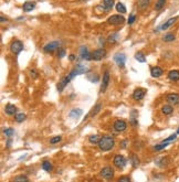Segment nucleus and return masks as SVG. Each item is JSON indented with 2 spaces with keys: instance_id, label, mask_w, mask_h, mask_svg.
<instances>
[{
  "instance_id": "32",
  "label": "nucleus",
  "mask_w": 179,
  "mask_h": 182,
  "mask_svg": "<svg viewBox=\"0 0 179 182\" xmlns=\"http://www.w3.org/2000/svg\"><path fill=\"white\" fill-rule=\"evenodd\" d=\"M131 162H132V164H133L134 168H136V167H138V166H139V159H138V157H137L135 153H132Z\"/></svg>"
},
{
  "instance_id": "33",
  "label": "nucleus",
  "mask_w": 179,
  "mask_h": 182,
  "mask_svg": "<svg viewBox=\"0 0 179 182\" xmlns=\"http://www.w3.org/2000/svg\"><path fill=\"white\" fill-rule=\"evenodd\" d=\"M42 169L44 170V171H46V172H50V171L52 170V163L50 162V161L44 160L42 162Z\"/></svg>"
},
{
  "instance_id": "50",
  "label": "nucleus",
  "mask_w": 179,
  "mask_h": 182,
  "mask_svg": "<svg viewBox=\"0 0 179 182\" xmlns=\"http://www.w3.org/2000/svg\"><path fill=\"white\" fill-rule=\"evenodd\" d=\"M176 133H177V135H179V128H178V129H177V131H176Z\"/></svg>"
},
{
  "instance_id": "23",
  "label": "nucleus",
  "mask_w": 179,
  "mask_h": 182,
  "mask_svg": "<svg viewBox=\"0 0 179 182\" xmlns=\"http://www.w3.org/2000/svg\"><path fill=\"white\" fill-rule=\"evenodd\" d=\"M102 6L105 10H111L114 6V0H103V2H102Z\"/></svg>"
},
{
  "instance_id": "29",
  "label": "nucleus",
  "mask_w": 179,
  "mask_h": 182,
  "mask_svg": "<svg viewBox=\"0 0 179 182\" xmlns=\"http://www.w3.org/2000/svg\"><path fill=\"white\" fill-rule=\"evenodd\" d=\"M135 59H136L138 62H140V63H145L146 62L145 54H144L143 52H136V53H135Z\"/></svg>"
},
{
  "instance_id": "11",
  "label": "nucleus",
  "mask_w": 179,
  "mask_h": 182,
  "mask_svg": "<svg viewBox=\"0 0 179 182\" xmlns=\"http://www.w3.org/2000/svg\"><path fill=\"white\" fill-rule=\"evenodd\" d=\"M109 72L108 71H105L103 74V79H102V84H101V93H104V92L106 91L107 86H108V83H109Z\"/></svg>"
},
{
  "instance_id": "3",
  "label": "nucleus",
  "mask_w": 179,
  "mask_h": 182,
  "mask_svg": "<svg viewBox=\"0 0 179 182\" xmlns=\"http://www.w3.org/2000/svg\"><path fill=\"white\" fill-rule=\"evenodd\" d=\"M23 50V43L20 41V40H15L12 41L11 44H10V51L13 53V54H19L20 52Z\"/></svg>"
},
{
  "instance_id": "12",
  "label": "nucleus",
  "mask_w": 179,
  "mask_h": 182,
  "mask_svg": "<svg viewBox=\"0 0 179 182\" xmlns=\"http://www.w3.org/2000/svg\"><path fill=\"white\" fill-rule=\"evenodd\" d=\"M145 95H146V89H145V88L138 87V88H136V89L133 92V98L135 100L143 99L144 97H145Z\"/></svg>"
},
{
  "instance_id": "22",
  "label": "nucleus",
  "mask_w": 179,
  "mask_h": 182,
  "mask_svg": "<svg viewBox=\"0 0 179 182\" xmlns=\"http://www.w3.org/2000/svg\"><path fill=\"white\" fill-rule=\"evenodd\" d=\"M150 0H137V8L140 10H145L147 7L149 6Z\"/></svg>"
},
{
  "instance_id": "24",
  "label": "nucleus",
  "mask_w": 179,
  "mask_h": 182,
  "mask_svg": "<svg viewBox=\"0 0 179 182\" xmlns=\"http://www.w3.org/2000/svg\"><path fill=\"white\" fill-rule=\"evenodd\" d=\"M175 40H176V35L174 33H171V32L166 33L164 36H163V41H164V42H173Z\"/></svg>"
},
{
  "instance_id": "4",
  "label": "nucleus",
  "mask_w": 179,
  "mask_h": 182,
  "mask_svg": "<svg viewBox=\"0 0 179 182\" xmlns=\"http://www.w3.org/2000/svg\"><path fill=\"white\" fill-rule=\"evenodd\" d=\"M113 163H114V166H115L117 169L121 170V169H124L126 163H127V161H126L124 156L117 155L114 157V159H113Z\"/></svg>"
},
{
  "instance_id": "37",
  "label": "nucleus",
  "mask_w": 179,
  "mask_h": 182,
  "mask_svg": "<svg viewBox=\"0 0 179 182\" xmlns=\"http://www.w3.org/2000/svg\"><path fill=\"white\" fill-rule=\"evenodd\" d=\"M3 133H5V136L10 138V137L13 136V133H15V130L12 129V128H6L5 130H3Z\"/></svg>"
},
{
  "instance_id": "48",
  "label": "nucleus",
  "mask_w": 179,
  "mask_h": 182,
  "mask_svg": "<svg viewBox=\"0 0 179 182\" xmlns=\"http://www.w3.org/2000/svg\"><path fill=\"white\" fill-rule=\"evenodd\" d=\"M10 143H11V139H9L8 141H7V147H10V146H11Z\"/></svg>"
},
{
  "instance_id": "38",
  "label": "nucleus",
  "mask_w": 179,
  "mask_h": 182,
  "mask_svg": "<svg viewBox=\"0 0 179 182\" xmlns=\"http://www.w3.org/2000/svg\"><path fill=\"white\" fill-rule=\"evenodd\" d=\"M117 39H119V35L117 34H111L108 36V39H107V42L108 43H116L117 42Z\"/></svg>"
},
{
  "instance_id": "20",
  "label": "nucleus",
  "mask_w": 179,
  "mask_h": 182,
  "mask_svg": "<svg viewBox=\"0 0 179 182\" xmlns=\"http://www.w3.org/2000/svg\"><path fill=\"white\" fill-rule=\"evenodd\" d=\"M161 113L164 114V115L168 116V115H171L174 113V107L173 105H170V104H166L164 106L161 107Z\"/></svg>"
},
{
  "instance_id": "45",
  "label": "nucleus",
  "mask_w": 179,
  "mask_h": 182,
  "mask_svg": "<svg viewBox=\"0 0 179 182\" xmlns=\"http://www.w3.org/2000/svg\"><path fill=\"white\" fill-rule=\"evenodd\" d=\"M88 79H90V81H91L92 83L97 82V81H98V75H96V74H95V75L93 76V77H91V76H88Z\"/></svg>"
},
{
  "instance_id": "39",
  "label": "nucleus",
  "mask_w": 179,
  "mask_h": 182,
  "mask_svg": "<svg viewBox=\"0 0 179 182\" xmlns=\"http://www.w3.org/2000/svg\"><path fill=\"white\" fill-rule=\"evenodd\" d=\"M61 139H62V137L61 136H55V137H52L51 139H50V143L51 145H54V143H58L61 141Z\"/></svg>"
},
{
  "instance_id": "19",
  "label": "nucleus",
  "mask_w": 179,
  "mask_h": 182,
  "mask_svg": "<svg viewBox=\"0 0 179 182\" xmlns=\"http://www.w3.org/2000/svg\"><path fill=\"white\" fill-rule=\"evenodd\" d=\"M156 164L160 168H166L169 164V158L168 157H161L156 160Z\"/></svg>"
},
{
  "instance_id": "49",
  "label": "nucleus",
  "mask_w": 179,
  "mask_h": 182,
  "mask_svg": "<svg viewBox=\"0 0 179 182\" xmlns=\"http://www.w3.org/2000/svg\"><path fill=\"white\" fill-rule=\"evenodd\" d=\"M6 21H7V19H5L3 15H1V22H6Z\"/></svg>"
},
{
  "instance_id": "42",
  "label": "nucleus",
  "mask_w": 179,
  "mask_h": 182,
  "mask_svg": "<svg viewBox=\"0 0 179 182\" xmlns=\"http://www.w3.org/2000/svg\"><path fill=\"white\" fill-rule=\"evenodd\" d=\"M135 20H136V15H134V13H132V15H129V17H128L127 23L128 24H133L134 22H135Z\"/></svg>"
},
{
  "instance_id": "25",
  "label": "nucleus",
  "mask_w": 179,
  "mask_h": 182,
  "mask_svg": "<svg viewBox=\"0 0 179 182\" xmlns=\"http://www.w3.org/2000/svg\"><path fill=\"white\" fill-rule=\"evenodd\" d=\"M82 109H72L70 112V114H69V116H70L71 118H79L80 116L82 115Z\"/></svg>"
},
{
  "instance_id": "8",
  "label": "nucleus",
  "mask_w": 179,
  "mask_h": 182,
  "mask_svg": "<svg viewBox=\"0 0 179 182\" xmlns=\"http://www.w3.org/2000/svg\"><path fill=\"white\" fill-rule=\"evenodd\" d=\"M165 99L168 104L173 105V106H176L179 105V94L178 93H169V94L166 95Z\"/></svg>"
},
{
  "instance_id": "35",
  "label": "nucleus",
  "mask_w": 179,
  "mask_h": 182,
  "mask_svg": "<svg viewBox=\"0 0 179 182\" xmlns=\"http://www.w3.org/2000/svg\"><path fill=\"white\" fill-rule=\"evenodd\" d=\"M26 118H27V116H26V114H23V113L17 114V115L15 116V120L17 121V123H22V121L26 120Z\"/></svg>"
},
{
  "instance_id": "36",
  "label": "nucleus",
  "mask_w": 179,
  "mask_h": 182,
  "mask_svg": "<svg viewBox=\"0 0 179 182\" xmlns=\"http://www.w3.org/2000/svg\"><path fill=\"white\" fill-rule=\"evenodd\" d=\"M116 10L119 12H121V13H126V8H125V6L122 2L116 3Z\"/></svg>"
},
{
  "instance_id": "27",
  "label": "nucleus",
  "mask_w": 179,
  "mask_h": 182,
  "mask_svg": "<svg viewBox=\"0 0 179 182\" xmlns=\"http://www.w3.org/2000/svg\"><path fill=\"white\" fill-rule=\"evenodd\" d=\"M13 182H29V178L24 174H19L13 178Z\"/></svg>"
},
{
  "instance_id": "17",
  "label": "nucleus",
  "mask_w": 179,
  "mask_h": 182,
  "mask_svg": "<svg viewBox=\"0 0 179 182\" xmlns=\"http://www.w3.org/2000/svg\"><path fill=\"white\" fill-rule=\"evenodd\" d=\"M168 79L171 82H178L179 81V70H171L167 74Z\"/></svg>"
},
{
  "instance_id": "41",
  "label": "nucleus",
  "mask_w": 179,
  "mask_h": 182,
  "mask_svg": "<svg viewBox=\"0 0 179 182\" xmlns=\"http://www.w3.org/2000/svg\"><path fill=\"white\" fill-rule=\"evenodd\" d=\"M177 138V133H173V135H170L169 137H167L166 139H164L163 141H166V143H171V141H174V140L176 139Z\"/></svg>"
},
{
  "instance_id": "10",
  "label": "nucleus",
  "mask_w": 179,
  "mask_h": 182,
  "mask_svg": "<svg viewBox=\"0 0 179 182\" xmlns=\"http://www.w3.org/2000/svg\"><path fill=\"white\" fill-rule=\"evenodd\" d=\"M177 20H178V17H173V18L168 19V20L165 22V23H163L160 27L156 29L155 32H158V31H160V30H167V29H169L171 25H174V24L176 23Z\"/></svg>"
},
{
  "instance_id": "9",
  "label": "nucleus",
  "mask_w": 179,
  "mask_h": 182,
  "mask_svg": "<svg viewBox=\"0 0 179 182\" xmlns=\"http://www.w3.org/2000/svg\"><path fill=\"white\" fill-rule=\"evenodd\" d=\"M100 173H101V177H103L104 179L111 180V179H113V177H114V169H113L112 167L106 166V167L102 168Z\"/></svg>"
},
{
  "instance_id": "47",
  "label": "nucleus",
  "mask_w": 179,
  "mask_h": 182,
  "mask_svg": "<svg viewBox=\"0 0 179 182\" xmlns=\"http://www.w3.org/2000/svg\"><path fill=\"white\" fill-rule=\"evenodd\" d=\"M69 58H70L71 61H74L76 59V56H75V54H70V56H69Z\"/></svg>"
},
{
  "instance_id": "18",
  "label": "nucleus",
  "mask_w": 179,
  "mask_h": 182,
  "mask_svg": "<svg viewBox=\"0 0 179 182\" xmlns=\"http://www.w3.org/2000/svg\"><path fill=\"white\" fill-rule=\"evenodd\" d=\"M17 110H18L17 107H15V105H12V104H7L6 106H5V113L9 116L15 115V113H17Z\"/></svg>"
},
{
  "instance_id": "26",
  "label": "nucleus",
  "mask_w": 179,
  "mask_h": 182,
  "mask_svg": "<svg viewBox=\"0 0 179 182\" xmlns=\"http://www.w3.org/2000/svg\"><path fill=\"white\" fill-rule=\"evenodd\" d=\"M170 143H166V141H161V143H157V145L154 146V150H156V151H160V150H163V149H165L166 147H168L169 146Z\"/></svg>"
},
{
  "instance_id": "31",
  "label": "nucleus",
  "mask_w": 179,
  "mask_h": 182,
  "mask_svg": "<svg viewBox=\"0 0 179 182\" xmlns=\"http://www.w3.org/2000/svg\"><path fill=\"white\" fill-rule=\"evenodd\" d=\"M166 1H167V0H157L155 3V10L159 11V10L163 9L165 7V5H166Z\"/></svg>"
},
{
  "instance_id": "51",
  "label": "nucleus",
  "mask_w": 179,
  "mask_h": 182,
  "mask_svg": "<svg viewBox=\"0 0 179 182\" xmlns=\"http://www.w3.org/2000/svg\"><path fill=\"white\" fill-rule=\"evenodd\" d=\"M84 1H85V0H84Z\"/></svg>"
},
{
  "instance_id": "30",
  "label": "nucleus",
  "mask_w": 179,
  "mask_h": 182,
  "mask_svg": "<svg viewBox=\"0 0 179 182\" xmlns=\"http://www.w3.org/2000/svg\"><path fill=\"white\" fill-rule=\"evenodd\" d=\"M101 109H102V104H101V103L96 104V106L92 109V112H91V114H90V116H91V117H94V116H96L97 114L101 112Z\"/></svg>"
},
{
  "instance_id": "40",
  "label": "nucleus",
  "mask_w": 179,
  "mask_h": 182,
  "mask_svg": "<svg viewBox=\"0 0 179 182\" xmlns=\"http://www.w3.org/2000/svg\"><path fill=\"white\" fill-rule=\"evenodd\" d=\"M65 56V49L63 48V46H61L60 49L58 50V58L59 59H62Z\"/></svg>"
},
{
  "instance_id": "5",
  "label": "nucleus",
  "mask_w": 179,
  "mask_h": 182,
  "mask_svg": "<svg viewBox=\"0 0 179 182\" xmlns=\"http://www.w3.org/2000/svg\"><path fill=\"white\" fill-rule=\"evenodd\" d=\"M107 22L112 25H119V24H123L125 22V18L121 15H111L108 19H107Z\"/></svg>"
},
{
  "instance_id": "28",
  "label": "nucleus",
  "mask_w": 179,
  "mask_h": 182,
  "mask_svg": "<svg viewBox=\"0 0 179 182\" xmlns=\"http://www.w3.org/2000/svg\"><path fill=\"white\" fill-rule=\"evenodd\" d=\"M101 137L98 135H91L88 136V143H92V145H95V143H98Z\"/></svg>"
},
{
  "instance_id": "21",
  "label": "nucleus",
  "mask_w": 179,
  "mask_h": 182,
  "mask_svg": "<svg viewBox=\"0 0 179 182\" xmlns=\"http://www.w3.org/2000/svg\"><path fill=\"white\" fill-rule=\"evenodd\" d=\"M34 7H36V2H34V1H26V2L23 3L22 9H23L24 12H29L31 11V10H33Z\"/></svg>"
},
{
  "instance_id": "1",
  "label": "nucleus",
  "mask_w": 179,
  "mask_h": 182,
  "mask_svg": "<svg viewBox=\"0 0 179 182\" xmlns=\"http://www.w3.org/2000/svg\"><path fill=\"white\" fill-rule=\"evenodd\" d=\"M97 146H98L100 150H102V151H109V150H112V149L114 148L115 140L111 136H103V137H101V139L100 141H98V143H97Z\"/></svg>"
},
{
  "instance_id": "15",
  "label": "nucleus",
  "mask_w": 179,
  "mask_h": 182,
  "mask_svg": "<svg viewBox=\"0 0 179 182\" xmlns=\"http://www.w3.org/2000/svg\"><path fill=\"white\" fill-rule=\"evenodd\" d=\"M163 74H164V70H163L160 66H154L150 69V75H152L154 79L160 77Z\"/></svg>"
},
{
  "instance_id": "7",
  "label": "nucleus",
  "mask_w": 179,
  "mask_h": 182,
  "mask_svg": "<svg viewBox=\"0 0 179 182\" xmlns=\"http://www.w3.org/2000/svg\"><path fill=\"white\" fill-rule=\"evenodd\" d=\"M113 128L117 133H123V131H125L127 129V123L125 120H123V119H117L114 123V125H113Z\"/></svg>"
},
{
  "instance_id": "14",
  "label": "nucleus",
  "mask_w": 179,
  "mask_h": 182,
  "mask_svg": "<svg viewBox=\"0 0 179 182\" xmlns=\"http://www.w3.org/2000/svg\"><path fill=\"white\" fill-rule=\"evenodd\" d=\"M80 55L82 60H92V53L88 52V49L86 46H81L80 49Z\"/></svg>"
},
{
  "instance_id": "2",
  "label": "nucleus",
  "mask_w": 179,
  "mask_h": 182,
  "mask_svg": "<svg viewBox=\"0 0 179 182\" xmlns=\"http://www.w3.org/2000/svg\"><path fill=\"white\" fill-rule=\"evenodd\" d=\"M61 48V41H52V42L46 43V46H43V51L46 53H52L55 50H59Z\"/></svg>"
},
{
  "instance_id": "34",
  "label": "nucleus",
  "mask_w": 179,
  "mask_h": 182,
  "mask_svg": "<svg viewBox=\"0 0 179 182\" xmlns=\"http://www.w3.org/2000/svg\"><path fill=\"white\" fill-rule=\"evenodd\" d=\"M76 71H77V73L79 74H84V73H86L88 71V69L86 66H84V65H82V64H77L75 66Z\"/></svg>"
},
{
  "instance_id": "16",
  "label": "nucleus",
  "mask_w": 179,
  "mask_h": 182,
  "mask_svg": "<svg viewBox=\"0 0 179 182\" xmlns=\"http://www.w3.org/2000/svg\"><path fill=\"white\" fill-rule=\"evenodd\" d=\"M70 81H71V77L69 75L67 76H65V77H63V79H61L60 82H59V84H58V86H57V87H58V91L59 92H62L64 89V87H65V86H67V84H69V83H70Z\"/></svg>"
},
{
  "instance_id": "43",
  "label": "nucleus",
  "mask_w": 179,
  "mask_h": 182,
  "mask_svg": "<svg viewBox=\"0 0 179 182\" xmlns=\"http://www.w3.org/2000/svg\"><path fill=\"white\" fill-rule=\"evenodd\" d=\"M117 182H132L131 181V178L127 176H124V177H121L119 180H117Z\"/></svg>"
},
{
  "instance_id": "44",
  "label": "nucleus",
  "mask_w": 179,
  "mask_h": 182,
  "mask_svg": "<svg viewBox=\"0 0 179 182\" xmlns=\"http://www.w3.org/2000/svg\"><path fill=\"white\" fill-rule=\"evenodd\" d=\"M38 74H39V73H38V71H36V69H31L30 70V76L32 79H36V77H38Z\"/></svg>"
},
{
  "instance_id": "46",
  "label": "nucleus",
  "mask_w": 179,
  "mask_h": 182,
  "mask_svg": "<svg viewBox=\"0 0 179 182\" xmlns=\"http://www.w3.org/2000/svg\"><path fill=\"white\" fill-rule=\"evenodd\" d=\"M127 143H128V140L127 139H124L123 141H121V148L122 149H125L127 147Z\"/></svg>"
},
{
  "instance_id": "6",
  "label": "nucleus",
  "mask_w": 179,
  "mask_h": 182,
  "mask_svg": "<svg viewBox=\"0 0 179 182\" xmlns=\"http://www.w3.org/2000/svg\"><path fill=\"white\" fill-rule=\"evenodd\" d=\"M106 50L103 48H100V49H96L95 51L92 52V60L94 61H101L102 59H104L106 56Z\"/></svg>"
},
{
  "instance_id": "13",
  "label": "nucleus",
  "mask_w": 179,
  "mask_h": 182,
  "mask_svg": "<svg viewBox=\"0 0 179 182\" xmlns=\"http://www.w3.org/2000/svg\"><path fill=\"white\" fill-rule=\"evenodd\" d=\"M114 60L117 64H119V67H124L125 66V61H126V56H125L124 53H116L114 55Z\"/></svg>"
}]
</instances>
